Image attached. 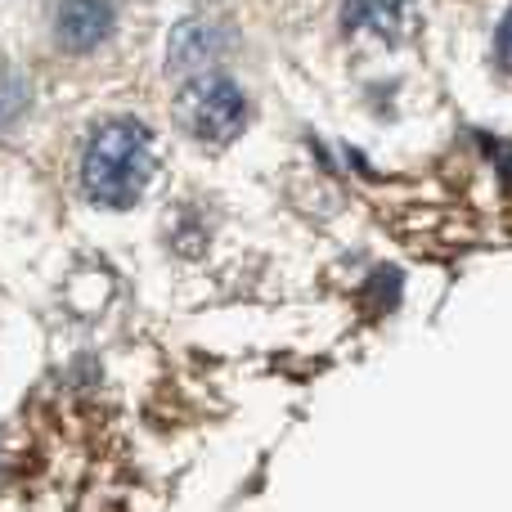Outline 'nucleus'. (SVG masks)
Returning <instances> with one entry per match:
<instances>
[{"label":"nucleus","instance_id":"nucleus-6","mask_svg":"<svg viewBox=\"0 0 512 512\" xmlns=\"http://www.w3.org/2000/svg\"><path fill=\"white\" fill-rule=\"evenodd\" d=\"M27 108V81L14 68H0V131Z\"/></svg>","mask_w":512,"mask_h":512},{"label":"nucleus","instance_id":"nucleus-4","mask_svg":"<svg viewBox=\"0 0 512 512\" xmlns=\"http://www.w3.org/2000/svg\"><path fill=\"white\" fill-rule=\"evenodd\" d=\"M54 27L68 50H95L113 32V0H63Z\"/></svg>","mask_w":512,"mask_h":512},{"label":"nucleus","instance_id":"nucleus-8","mask_svg":"<svg viewBox=\"0 0 512 512\" xmlns=\"http://www.w3.org/2000/svg\"><path fill=\"white\" fill-rule=\"evenodd\" d=\"M495 45H499V59H504V68L512 72V9L504 14V23H499V36H495Z\"/></svg>","mask_w":512,"mask_h":512},{"label":"nucleus","instance_id":"nucleus-7","mask_svg":"<svg viewBox=\"0 0 512 512\" xmlns=\"http://www.w3.org/2000/svg\"><path fill=\"white\" fill-rule=\"evenodd\" d=\"M400 301V274L396 270H378L369 279V292H364V306L369 310H391Z\"/></svg>","mask_w":512,"mask_h":512},{"label":"nucleus","instance_id":"nucleus-1","mask_svg":"<svg viewBox=\"0 0 512 512\" xmlns=\"http://www.w3.org/2000/svg\"><path fill=\"white\" fill-rule=\"evenodd\" d=\"M153 176V135L144 122H108L95 131L81 162V185L99 207H131Z\"/></svg>","mask_w":512,"mask_h":512},{"label":"nucleus","instance_id":"nucleus-2","mask_svg":"<svg viewBox=\"0 0 512 512\" xmlns=\"http://www.w3.org/2000/svg\"><path fill=\"white\" fill-rule=\"evenodd\" d=\"M176 117L194 140L225 144L248 122V99H243V90L234 86L230 77L203 72V77H194L185 86V95H180V104H176Z\"/></svg>","mask_w":512,"mask_h":512},{"label":"nucleus","instance_id":"nucleus-5","mask_svg":"<svg viewBox=\"0 0 512 512\" xmlns=\"http://www.w3.org/2000/svg\"><path fill=\"white\" fill-rule=\"evenodd\" d=\"M414 14V0H346L342 5V27L346 32H378V36H400Z\"/></svg>","mask_w":512,"mask_h":512},{"label":"nucleus","instance_id":"nucleus-3","mask_svg":"<svg viewBox=\"0 0 512 512\" xmlns=\"http://www.w3.org/2000/svg\"><path fill=\"white\" fill-rule=\"evenodd\" d=\"M225 45H230V27L225 23H216V18H185V23H176V32H171L167 63H171V72L203 68Z\"/></svg>","mask_w":512,"mask_h":512}]
</instances>
